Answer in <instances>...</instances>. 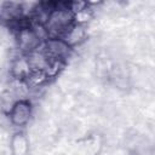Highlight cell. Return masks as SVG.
Listing matches in <instances>:
<instances>
[{
	"mask_svg": "<svg viewBox=\"0 0 155 155\" xmlns=\"http://www.w3.org/2000/svg\"><path fill=\"white\" fill-rule=\"evenodd\" d=\"M74 23V13L69 10L68 1H56V7L50 12L45 28L48 39H59Z\"/></svg>",
	"mask_w": 155,
	"mask_h": 155,
	"instance_id": "obj_1",
	"label": "cell"
},
{
	"mask_svg": "<svg viewBox=\"0 0 155 155\" xmlns=\"http://www.w3.org/2000/svg\"><path fill=\"white\" fill-rule=\"evenodd\" d=\"M17 48L22 52V54H28L29 52L38 48L42 42L38 39L35 33L31 29V24L24 28H21L15 31Z\"/></svg>",
	"mask_w": 155,
	"mask_h": 155,
	"instance_id": "obj_2",
	"label": "cell"
},
{
	"mask_svg": "<svg viewBox=\"0 0 155 155\" xmlns=\"http://www.w3.org/2000/svg\"><path fill=\"white\" fill-rule=\"evenodd\" d=\"M41 48L48 59L62 62H65L71 53V47H69L62 39H47L41 44Z\"/></svg>",
	"mask_w": 155,
	"mask_h": 155,
	"instance_id": "obj_3",
	"label": "cell"
},
{
	"mask_svg": "<svg viewBox=\"0 0 155 155\" xmlns=\"http://www.w3.org/2000/svg\"><path fill=\"white\" fill-rule=\"evenodd\" d=\"M33 115V107L28 99H19L16 102L11 111L8 113V117L12 125L22 127L25 126Z\"/></svg>",
	"mask_w": 155,
	"mask_h": 155,
	"instance_id": "obj_4",
	"label": "cell"
},
{
	"mask_svg": "<svg viewBox=\"0 0 155 155\" xmlns=\"http://www.w3.org/2000/svg\"><path fill=\"white\" fill-rule=\"evenodd\" d=\"M86 38V29L84 27V24H79V23H73L64 33L63 35L59 38L62 39L69 47H74L76 45H80Z\"/></svg>",
	"mask_w": 155,
	"mask_h": 155,
	"instance_id": "obj_5",
	"label": "cell"
},
{
	"mask_svg": "<svg viewBox=\"0 0 155 155\" xmlns=\"http://www.w3.org/2000/svg\"><path fill=\"white\" fill-rule=\"evenodd\" d=\"M30 73H31V69H30V65L28 63L25 54H22L13 61L12 67H11V74L15 78V80L24 81Z\"/></svg>",
	"mask_w": 155,
	"mask_h": 155,
	"instance_id": "obj_6",
	"label": "cell"
},
{
	"mask_svg": "<svg viewBox=\"0 0 155 155\" xmlns=\"http://www.w3.org/2000/svg\"><path fill=\"white\" fill-rule=\"evenodd\" d=\"M27 59H28V63L30 65V69L31 70H41V71H45L47 64H48V57L45 54L44 50L41 48V45L35 48L34 51L29 52L28 54H25Z\"/></svg>",
	"mask_w": 155,
	"mask_h": 155,
	"instance_id": "obj_7",
	"label": "cell"
},
{
	"mask_svg": "<svg viewBox=\"0 0 155 155\" xmlns=\"http://www.w3.org/2000/svg\"><path fill=\"white\" fill-rule=\"evenodd\" d=\"M48 80L45 71L41 70H31V73L28 75V78L24 80V84L29 90L31 88H39L41 87L46 81Z\"/></svg>",
	"mask_w": 155,
	"mask_h": 155,
	"instance_id": "obj_8",
	"label": "cell"
},
{
	"mask_svg": "<svg viewBox=\"0 0 155 155\" xmlns=\"http://www.w3.org/2000/svg\"><path fill=\"white\" fill-rule=\"evenodd\" d=\"M17 101H19V98L13 93V91L4 92L0 97V108H1V110L6 115H8V113L11 111V109L13 108V105L16 104Z\"/></svg>",
	"mask_w": 155,
	"mask_h": 155,
	"instance_id": "obj_9",
	"label": "cell"
},
{
	"mask_svg": "<svg viewBox=\"0 0 155 155\" xmlns=\"http://www.w3.org/2000/svg\"><path fill=\"white\" fill-rule=\"evenodd\" d=\"M87 6H88V4L85 2V1H70V2H69V10H70L74 15L81 12V11L85 10V8H87Z\"/></svg>",
	"mask_w": 155,
	"mask_h": 155,
	"instance_id": "obj_10",
	"label": "cell"
}]
</instances>
